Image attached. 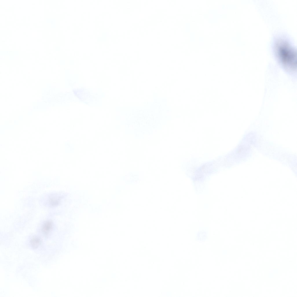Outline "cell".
<instances>
[{"label": "cell", "mask_w": 297, "mask_h": 297, "mask_svg": "<svg viewBox=\"0 0 297 297\" xmlns=\"http://www.w3.org/2000/svg\"><path fill=\"white\" fill-rule=\"evenodd\" d=\"M41 243V239L37 237L32 238L30 241L31 245L34 248H37L40 245Z\"/></svg>", "instance_id": "3"}, {"label": "cell", "mask_w": 297, "mask_h": 297, "mask_svg": "<svg viewBox=\"0 0 297 297\" xmlns=\"http://www.w3.org/2000/svg\"><path fill=\"white\" fill-rule=\"evenodd\" d=\"M52 228V224L50 221H47L43 224L42 227V231L44 234L47 235L50 232Z\"/></svg>", "instance_id": "2"}, {"label": "cell", "mask_w": 297, "mask_h": 297, "mask_svg": "<svg viewBox=\"0 0 297 297\" xmlns=\"http://www.w3.org/2000/svg\"><path fill=\"white\" fill-rule=\"evenodd\" d=\"M274 50L281 64L290 71H294L297 66L296 50L287 41L279 39L276 42Z\"/></svg>", "instance_id": "1"}]
</instances>
